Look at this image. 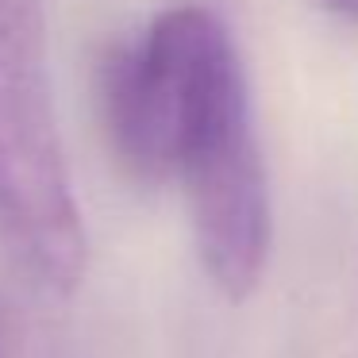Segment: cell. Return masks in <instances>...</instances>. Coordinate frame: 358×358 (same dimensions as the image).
Here are the masks:
<instances>
[{"label":"cell","mask_w":358,"mask_h":358,"mask_svg":"<svg viewBox=\"0 0 358 358\" xmlns=\"http://www.w3.org/2000/svg\"><path fill=\"white\" fill-rule=\"evenodd\" d=\"M0 243L35 285H81L89 239L55 112L43 0H0Z\"/></svg>","instance_id":"7a4b0ae2"},{"label":"cell","mask_w":358,"mask_h":358,"mask_svg":"<svg viewBox=\"0 0 358 358\" xmlns=\"http://www.w3.org/2000/svg\"><path fill=\"white\" fill-rule=\"evenodd\" d=\"M324 8H331L343 20H358V0H324Z\"/></svg>","instance_id":"3957f363"},{"label":"cell","mask_w":358,"mask_h":358,"mask_svg":"<svg viewBox=\"0 0 358 358\" xmlns=\"http://www.w3.org/2000/svg\"><path fill=\"white\" fill-rule=\"evenodd\" d=\"M0 358H4V355H0Z\"/></svg>","instance_id":"277c9868"},{"label":"cell","mask_w":358,"mask_h":358,"mask_svg":"<svg viewBox=\"0 0 358 358\" xmlns=\"http://www.w3.org/2000/svg\"><path fill=\"white\" fill-rule=\"evenodd\" d=\"M101 124L135 181H178L201 266L220 296L247 301L273 247V201L250 85L227 24L178 4L96 73Z\"/></svg>","instance_id":"6da1fadb"}]
</instances>
